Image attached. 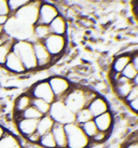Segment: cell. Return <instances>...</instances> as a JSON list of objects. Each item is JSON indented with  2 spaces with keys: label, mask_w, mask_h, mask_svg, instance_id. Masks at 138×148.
I'll return each mask as SVG.
<instances>
[{
  "label": "cell",
  "mask_w": 138,
  "mask_h": 148,
  "mask_svg": "<svg viewBox=\"0 0 138 148\" xmlns=\"http://www.w3.org/2000/svg\"><path fill=\"white\" fill-rule=\"evenodd\" d=\"M137 97H138V86H133L132 90L130 91V93H128V95L126 96V99H124V101H125L127 104H130V102H133V101L136 99Z\"/></svg>",
  "instance_id": "32"
},
{
  "label": "cell",
  "mask_w": 138,
  "mask_h": 148,
  "mask_svg": "<svg viewBox=\"0 0 138 148\" xmlns=\"http://www.w3.org/2000/svg\"><path fill=\"white\" fill-rule=\"evenodd\" d=\"M137 74H138V71L136 70V68L133 66L132 63H130L128 65L126 66L125 68L123 69V71L121 73V75L123 76V77H125L126 79H128V80H130V81H133V79L136 77V75Z\"/></svg>",
  "instance_id": "31"
},
{
  "label": "cell",
  "mask_w": 138,
  "mask_h": 148,
  "mask_svg": "<svg viewBox=\"0 0 138 148\" xmlns=\"http://www.w3.org/2000/svg\"><path fill=\"white\" fill-rule=\"evenodd\" d=\"M128 106H130V108L132 110L138 114V97L136 99H134L133 102H130V103L128 104Z\"/></svg>",
  "instance_id": "35"
},
{
  "label": "cell",
  "mask_w": 138,
  "mask_h": 148,
  "mask_svg": "<svg viewBox=\"0 0 138 148\" xmlns=\"http://www.w3.org/2000/svg\"><path fill=\"white\" fill-rule=\"evenodd\" d=\"M55 122L49 115L42 116L40 119L38 120V124H37V133L40 136L44 135L46 133H50L52 131L53 127H54Z\"/></svg>",
  "instance_id": "18"
},
{
  "label": "cell",
  "mask_w": 138,
  "mask_h": 148,
  "mask_svg": "<svg viewBox=\"0 0 138 148\" xmlns=\"http://www.w3.org/2000/svg\"><path fill=\"white\" fill-rule=\"evenodd\" d=\"M9 17L10 16H8V15H0V26H1V27H3L4 25L7 24Z\"/></svg>",
  "instance_id": "37"
},
{
  "label": "cell",
  "mask_w": 138,
  "mask_h": 148,
  "mask_svg": "<svg viewBox=\"0 0 138 148\" xmlns=\"http://www.w3.org/2000/svg\"><path fill=\"white\" fill-rule=\"evenodd\" d=\"M33 0H8V5L10 9V12L14 13L20 8H23L25 5L30 3Z\"/></svg>",
  "instance_id": "29"
},
{
  "label": "cell",
  "mask_w": 138,
  "mask_h": 148,
  "mask_svg": "<svg viewBox=\"0 0 138 148\" xmlns=\"http://www.w3.org/2000/svg\"><path fill=\"white\" fill-rule=\"evenodd\" d=\"M28 93L31 95L33 99H43L49 104H52L55 101V96L53 94V91L48 80H42L33 84Z\"/></svg>",
  "instance_id": "8"
},
{
  "label": "cell",
  "mask_w": 138,
  "mask_h": 148,
  "mask_svg": "<svg viewBox=\"0 0 138 148\" xmlns=\"http://www.w3.org/2000/svg\"><path fill=\"white\" fill-rule=\"evenodd\" d=\"M3 66L8 70L12 71L14 74H23V73L26 71L22 61H20V58H18V56L13 51H11L9 53L8 58L5 60V63H4Z\"/></svg>",
  "instance_id": "14"
},
{
  "label": "cell",
  "mask_w": 138,
  "mask_h": 148,
  "mask_svg": "<svg viewBox=\"0 0 138 148\" xmlns=\"http://www.w3.org/2000/svg\"><path fill=\"white\" fill-rule=\"evenodd\" d=\"M94 122L97 127L98 131L105 132L110 134L111 130L113 129L114 125V116L111 111H107L102 115H99L94 118Z\"/></svg>",
  "instance_id": "11"
},
{
  "label": "cell",
  "mask_w": 138,
  "mask_h": 148,
  "mask_svg": "<svg viewBox=\"0 0 138 148\" xmlns=\"http://www.w3.org/2000/svg\"><path fill=\"white\" fill-rule=\"evenodd\" d=\"M132 61V55H128V54H119L118 56H115V58L112 62V71H115V73H120L121 74L123 69L125 68L126 66L128 65Z\"/></svg>",
  "instance_id": "20"
},
{
  "label": "cell",
  "mask_w": 138,
  "mask_h": 148,
  "mask_svg": "<svg viewBox=\"0 0 138 148\" xmlns=\"http://www.w3.org/2000/svg\"><path fill=\"white\" fill-rule=\"evenodd\" d=\"M37 110L40 112L42 116L44 115H49L50 108H51V104H49L48 102H45L43 99H33V103H31Z\"/></svg>",
  "instance_id": "25"
},
{
  "label": "cell",
  "mask_w": 138,
  "mask_h": 148,
  "mask_svg": "<svg viewBox=\"0 0 138 148\" xmlns=\"http://www.w3.org/2000/svg\"><path fill=\"white\" fill-rule=\"evenodd\" d=\"M4 133H5V132H4L3 127H1V125H0V138H1L2 136H3Z\"/></svg>",
  "instance_id": "41"
},
{
  "label": "cell",
  "mask_w": 138,
  "mask_h": 148,
  "mask_svg": "<svg viewBox=\"0 0 138 148\" xmlns=\"http://www.w3.org/2000/svg\"><path fill=\"white\" fill-rule=\"evenodd\" d=\"M49 116L55 123H59L63 125L74 122V114L69 110L65 103L59 99H55L51 104Z\"/></svg>",
  "instance_id": "5"
},
{
  "label": "cell",
  "mask_w": 138,
  "mask_h": 148,
  "mask_svg": "<svg viewBox=\"0 0 138 148\" xmlns=\"http://www.w3.org/2000/svg\"><path fill=\"white\" fill-rule=\"evenodd\" d=\"M58 15H59V12H58V10L56 9L55 5H53L51 3H43L42 2L40 8H39L37 24L49 25Z\"/></svg>",
  "instance_id": "10"
},
{
  "label": "cell",
  "mask_w": 138,
  "mask_h": 148,
  "mask_svg": "<svg viewBox=\"0 0 138 148\" xmlns=\"http://www.w3.org/2000/svg\"><path fill=\"white\" fill-rule=\"evenodd\" d=\"M38 144L40 145L42 148H57L55 140H54V137H53L51 132L40 136V140H39Z\"/></svg>",
  "instance_id": "28"
},
{
  "label": "cell",
  "mask_w": 138,
  "mask_h": 148,
  "mask_svg": "<svg viewBox=\"0 0 138 148\" xmlns=\"http://www.w3.org/2000/svg\"><path fill=\"white\" fill-rule=\"evenodd\" d=\"M67 135V148H89L91 140L83 133L81 127L77 123H69L65 125Z\"/></svg>",
  "instance_id": "3"
},
{
  "label": "cell",
  "mask_w": 138,
  "mask_h": 148,
  "mask_svg": "<svg viewBox=\"0 0 138 148\" xmlns=\"http://www.w3.org/2000/svg\"><path fill=\"white\" fill-rule=\"evenodd\" d=\"M49 28L51 34L53 35H59V36H65L67 32V22L61 16V14L56 16L49 24Z\"/></svg>",
  "instance_id": "17"
},
{
  "label": "cell",
  "mask_w": 138,
  "mask_h": 148,
  "mask_svg": "<svg viewBox=\"0 0 138 148\" xmlns=\"http://www.w3.org/2000/svg\"><path fill=\"white\" fill-rule=\"evenodd\" d=\"M42 117L39 111L31 105L27 109H25L22 114L18 115V118H25V119H33V120H39Z\"/></svg>",
  "instance_id": "27"
},
{
  "label": "cell",
  "mask_w": 138,
  "mask_h": 148,
  "mask_svg": "<svg viewBox=\"0 0 138 148\" xmlns=\"http://www.w3.org/2000/svg\"><path fill=\"white\" fill-rule=\"evenodd\" d=\"M86 108L89 110L91 115L93 116V118H95V117H97L99 115H102V114L110 110L109 103L107 102V99L105 97H102V96H99V95L97 97H95Z\"/></svg>",
  "instance_id": "12"
},
{
  "label": "cell",
  "mask_w": 138,
  "mask_h": 148,
  "mask_svg": "<svg viewBox=\"0 0 138 148\" xmlns=\"http://www.w3.org/2000/svg\"><path fill=\"white\" fill-rule=\"evenodd\" d=\"M13 42H14V40H13L12 38H10L8 41H5L3 45H0V65L1 66L4 65L9 53L12 51Z\"/></svg>",
  "instance_id": "23"
},
{
  "label": "cell",
  "mask_w": 138,
  "mask_h": 148,
  "mask_svg": "<svg viewBox=\"0 0 138 148\" xmlns=\"http://www.w3.org/2000/svg\"><path fill=\"white\" fill-rule=\"evenodd\" d=\"M0 148H22V144L16 136L5 132L0 138Z\"/></svg>",
  "instance_id": "21"
},
{
  "label": "cell",
  "mask_w": 138,
  "mask_h": 148,
  "mask_svg": "<svg viewBox=\"0 0 138 148\" xmlns=\"http://www.w3.org/2000/svg\"><path fill=\"white\" fill-rule=\"evenodd\" d=\"M33 51H35V56L37 60V65L38 68H43L49 66L53 61L52 55L49 53L42 41H33Z\"/></svg>",
  "instance_id": "9"
},
{
  "label": "cell",
  "mask_w": 138,
  "mask_h": 148,
  "mask_svg": "<svg viewBox=\"0 0 138 148\" xmlns=\"http://www.w3.org/2000/svg\"><path fill=\"white\" fill-rule=\"evenodd\" d=\"M63 102L70 111L77 114L79 110L86 108V89L72 86L66 95Z\"/></svg>",
  "instance_id": "4"
},
{
  "label": "cell",
  "mask_w": 138,
  "mask_h": 148,
  "mask_svg": "<svg viewBox=\"0 0 138 148\" xmlns=\"http://www.w3.org/2000/svg\"><path fill=\"white\" fill-rule=\"evenodd\" d=\"M135 11H136V14L138 15V3L136 4V7H135Z\"/></svg>",
  "instance_id": "43"
},
{
  "label": "cell",
  "mask_w": 138,
  "mask_h": 148,
  "mask_svg": "<svg viewBox=\"0 0 138 148\" xmlns=\"http://www.w3.org/2000/svg\"><path fill=\"white\" fill-rule=\"evenodd\" d=\"M130 63L133 64V66H134L135 68H136V70L138 71V53H135L132 55V61H130Z\"/></svg>",
  "instance_id": "36"
},
{
  "label": "cell",
  "mask_w": 138,
  "mask_h": 148,
  "mask_svg": "<svg viewBox=\"0 0 138 148\" xmlns=\"http://www.w3.org/2000/svg\"><path fill=\"white\" fill-rule=\"evenodd\" d=\"M42 42L53 58L59 56L65 51L67 45V39L65 36L53 35V34H51L48 38H45Z\"/></svg>",
  "instance_id": "7"
},
{
  "label": "cell",
  "mask_w": 138,
  "mask_h": 148,
  "mask_svg": "<svg viewBox=\"0 0 138 148\" xmlns=\"http://www.w3.org/2000/svg\"><path fill=\"white\" fill-rule=\"evenodd\" d=\"M9 39H10V37H9L8 35H5V34H3V35H1L0 36V45H3L5 41H8Z\"/></svg>",
  "instance_id": "39"
},
{
  "label": "cell",
  "mask_w": 138,
  "mask_h": 148,
  "mask_svg": "<svg viewBox=\"0 0 138 148\" xmlns=\"http://www.w3.org/2000/svg\"><path fill=\"white\" fill-rule=\"evenodd\" d=\"M48 81L53 91V94L55 96V99H59V101H63L72 88V84L68 79L61 76H53Z\"/></svg>",
  "instance_id": "6"
},
{
  "label": "cell",
  "mask_w": 138,
  "mask_h": 148,
  "mask_svg": "<svg viewBox=\"0 0 138 148\" xmlns=\"http://www.w3.org/2000/svg\"><path fill=\"white\" fill-rule=\"evenodd\" d=\"M12 51L22 61L26 71L35 70L38 68L37 60L36 56H35V51H33V41H29V40H14L12 45Z\"/></svg>",
  "instance_id": "1"
},
{
  "label": "cell",
  "mask_w": 138,
  "mask_h": 148,
  "mask_svg": "<svg viewBox=\"0 0 138 148\" xmlns=\"http://www.w3.org/2000/svg\"><path fill=\"white\" fill-rule=\"evenodd\" d=\"M132 82H133V84H134V86H138V74L136 75V77L133 79V81H132Z\"/></svg>",
  "instance_id": "40"
},
{
  "label": "cell",
  "mask_w": 138,
  "mask_h": 148,
  "mask_svg": "<svg viewBox=\"0 0 138 148\" xmlns=\"http://www.w3.org/2000/svg\"><path fill=\"white\" fill-rule=\"evenodd\" d=\"M93 119V116L91 115V112L87 108H83V109L78 111L77 114H74V123L79 124V125H81V124L85 123V122Z\"/></svg>",
  "instance_id": "24"
},
{
  "label": "cell",
  "mask_w": 138,
  "mask_h": 148,
  "mask_svg": "<svg viewBox=\"0 0 138 148\" xmlns=\"http://www.w3.org/2000/svg\"><path fill=\"white\" fill-rule=\"evenodd\" d=\"M27 140L30 142V143H33V144H38L39 143V140H40V135L37 133V132H35L33 134H31V135H29L28 137H26Z\"/></svg>",
  "instance_id": "34"
},
{
  "label": "cell",
  "mask_w": 138,
  "mask_h": 148,
  "mask_svg": "<svg viewBox=\"0 0 138 148\" xmlns=\"http://www.w3.org/2000/svg\"><path fill=\"white\" fill-rule=\"evenodd\" d=\"M41 3L42 2L40 0H33L30 3L13 13L12 16L22 25L33 28L38 21V13Z\"/></svg>",
  "instance_id": "2"
},
{
  "label": "cell",
  "mask_w": 138,
  "mask_h": 148,
  "mask_svg": "<svg viewBox=\"0 0 138 148\" xmlns=\"http://www.w3.org/2000/svg\"><path fill=\"white\" fill-rule=\"evenodd\" d=\"M123 148H138V142H132V143H125Z\"/></svg>",
  "instance_id": "38"
},
{
  "label": "cell",
  "mask_w": 138,
  "mask_h": 148,
  "mask_svg": "<svg viewBox=\"0 0 138 148\" xmlns=\"http://www.w3.org/2000/svg\"><path fill=\"white\" fill-rule=\"evenodd\" d=\"M7 1H8V0H7Z\"/></svg>",
  "instance_id": "44"
},
{
  "label": "cell",
  "mask_w": 138,
  "mask_h": 148,
  "mask_svg": "<svg viewBox=\"0 0 138 148\" xmlns=\"http://www.w3.org/2000/svg\"><path fill=\"white\" fill-rule=\"evenodd\" d=\"M51 35L49 25L36 24L33 27V37L35 41H43L45 38H48Z\"/></svg>",
  "instance_id": "22"
},
{
  "label": "cell",
  "mask_w": 138,
  "mask_h": 148,
  "mask_svg": "<svg viewBox=\"0 0 138 148\" xmlns=\"http://www.w3.org/2000/svg\"><path fill=\"white\" fill-rule=\"evenodd\" d=\"M37 124L38 120L25 119V118H17L16 120L17 130L25 137H28L37 131Z\"/></svg>",
  "instance_id": "13"
},
{
  "label": "cell",
  "mask_w": 138,
  "mask_h": 148,
  "mask_svg": "<svg viewBox=\"0 0 138 148\" xmlns=\"http://www.w3.org/2000/svg\"><path fill=\"white\" fill-rule=\"evenodd\" d=\"M113 86H114V90H115L119 97H121L122 99H125L126 96L128 95L130 91L132 90V88H133L134 84H133V82L130 80L126 79L125 77H123L121 75V77L119 78V80L117 82L113 83Z\"/></svg>",
  "instance_id": "16"
},
{
  "label": "cell",
  "mask_w": 138,
  "mask_h": 148,
  "mask_svg": "<svg viewBox=\"0 0 138 148\" xmlns=\"http://www.w3.org/2000/svg\"><path fill=\"white\" fill-rule=\"evenodd\" d=\"M3 34H4L3 27H1V26H0V36H1V35H3Z\"/></svg>",
  "instance_id": "42"
},
{
  "label": "cell",
  "mask_w": 138,
  "mask_h": 148,
  "mask_svg": "<svg viewBox=\"0 0 138 148\" xmlns=\"http://www.w3.org/2000/svg\"><path fill=\"white\" fill-rule=\"evenodd\" d=\"M33 103V97L29 93L26 94H22L20 96L17 97V99L15 101V105H14V111L17 116L22 114L25 109H27L29 106H31Z\"/></svg>",
  "instance_id": "19"
},
{
  "label": "cell",
  "mask_w": 138,
  "mask_h": 148,
  "mask_svg": "<svg viewBox=\"0 0 138 148\" xmlns=\"http://www.w3.org/2000/svg\"><path fill=\"white\" fill-rule=\"evenodd\" d=\"M0 15H11L7 0H0Z\"/></svg>",
  "instance_id": "33"
},
{
  "label": "cell",
  "mask_w": 138,
  "mask_h": 148,
  "mask_svg": "<svg viewBox=\"0 0 138 148\" xmlns=\"http://www.w3.org/2000/svg\"><path fill=\"white\" fill-rule=\"evenodd\" d=\"M110 134L108 133H105V132H100L98 131L95 135L91 138V145L89 146H93V145H97V144H102L106 140H108Z\"/></svg>",
  "instance_id": "30"
},
{
  "label": "cell",
  "mask_w": 138,
  "mask_h": 148,
  "mask_svg": "<svg viewBox=\"0 0 138 148\" xmlns=\"http://www.w3.org/2000/svg\"><path fill=\"white\" fill-rule=\"evenodd\" d=\"M51 133L55 140L57 148H67V135H66L65 125L55 123Z\"/></svg>",
  "instance_id": "15"
},
{
  "label": "cell",
  "mask_w": 138,
  "mask_h": 148,
  "mask_svg": "<svg viewBox=\"0 0 138 148\" xmlns=\"http://www.w3.org/2000/svg\"><path fill=\"white\" fill-rule=\"evenodd\" d=\"M80 127H81L83 133L89 137V140H91V138H92V137L98 132V129H97V127H96L95 122H94V119L89 120V121H87V122H85V123L81 124Z\"/></svg>",
  "instance_id": "26"
}]
</instances>
